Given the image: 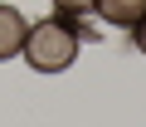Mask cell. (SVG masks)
Wrapping results in <instances>:
<instances>
[{
  "instance_id": "3957f363",
  "label": "cell",
  "mask_w": 146,
  "mask_h": 127,
  "mask_svg": "<svg viewBox=\"0 0 146 127\" xmlns=\"http://www.w3.org/2000/svg\"><path fill=\"white\" fill-rule=\"evenodd\" d=\"M93 15H102V20L117 25V29H131V25L146 15V0H93Z\"/></svg>"
},
{
  "instance_id": "277c9868",
  "label": "cell",
  "mask_w": 146,
  "mask_h": 127,
  "mask_svg": "<svg viewBox=\"0 0 146 127\" xmlns=\"http://www.w3.org/2000/svg\"><path fill=\"white\" fill-rule=\"evenodd\" d=\"M49 5H54V10H63V15H78V20H83V15L93 10V0H49Z\"/></svg>"
},
{
  "instance_id": "5b68a950",
  "label": "cell",
  "mask_w": 146,
  "mask_h": 127,
  "mask_svg": "<svg viewBox=\"0 0 146 127\" xmlns=\"http://www.w3.org/2000/svg\"><path fill=\"white\" fill-rule=\"evenodd\" d=\"M131 44H136V49H141V54H146V15H141V20H136V25H131Z\"/></svg>"
},
{
  "instance_id": "6da1fadb",
  "label": "cell",
  "mask_w": 146,
  "mask_h": 127,
  "mask_svg": "<svg viewBox=\"0 0 146 127\" xmlns=\"http://www.w3.org/2000/svg\"><path fill=\"white\" fill-rule=\"evenodd\" d=\"M78 44H83V25H78V15H63V10H54V15H44V20H34L29 25V34H25V64L34 74H63L73 59H78Z\"/></svg>"
},
{
  "instance_id": "7a4b0ae2",
  "label": "cell",
  "mask_w": 146,
  "mask_h": 127,
  "mask_svg": "<svg viewBox=\"0 0 146 127\" xmlns=\"http://www.w3.org/2000/svg\"><path fill=\"white\" fill-rule=\"evenodd\" d=\"M25 34H29V20H25L15 5H0V64L25 49Z\"/></svg>"
}]
</instances>
